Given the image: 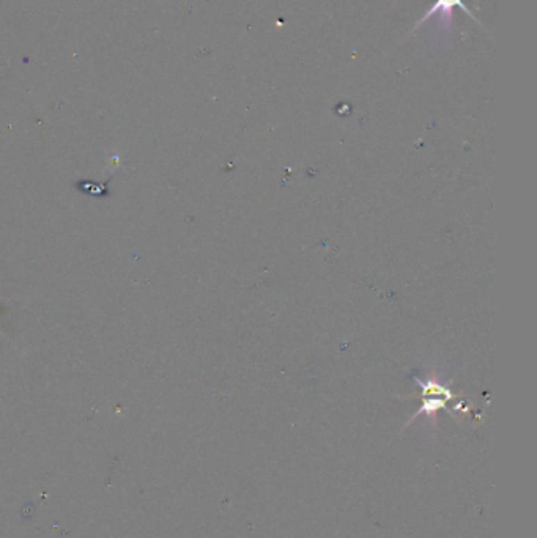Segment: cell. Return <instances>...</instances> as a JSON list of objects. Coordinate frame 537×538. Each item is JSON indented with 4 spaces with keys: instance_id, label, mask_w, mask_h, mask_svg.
Here are the masks:
<instances>
[{
    "instance_id": "6da1fadb",
    "label": "cell",
    "mask_w": 537,
    "mask_h": 538,
    "mask_svg": "<svg viewBox=\"0 0 537 538\" xmlns=\"http://www.w3.org/2000/svg\"><path fill=\"white\" fill-rule=\"evenodd\" d=\"M456 7L462 8L466 15L473 16V15H471L470 11H468V8L465 7L463 0H436V2L433 3V7L430 8V11H427V15H424V17H422V21H421V22H424L426 19H429V17H430V16H433V15H441L443 17H445L446 21H449V19H451V15H452V10L456 8ZM473 17H474V16H473Z\"/></svg>"
}]
</instances>
